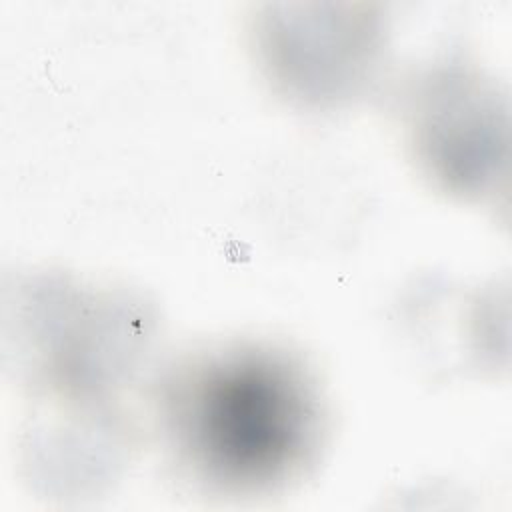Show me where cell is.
<instances>
[{
    "label": "cell",
    "mask_w": 512,
    "mask_h": 512,
    "mask_svg": "<svg viewBox=\"0 0 512 512\" xmlns=\"http://www.w3.org/2000/svg\"><path fill=\"white\" fill-rule=\"evenodd\" d=\"M176 446L224 488L290 478L316 438V408L302 374L266 352H230L184 372L168 396Z\"/></svg>",
    "instance_id": "1"
},
{
    "label": "cell",
    "mask_w": 512,
    "mask_h": 512,
    "mask_svg": "<svg viewBox=\"0 0 512 512\" xmlns=\"http://www.w3.org/2000/svg\"><path fill=\"white\" fill-rule=\"evenodd\" d=\"M416 142L432 172L456 190H484L506 150V114L494 92L470 78H450L424 94Z\"/></svg>",
    "instance_id": "2"
}]
</instances>
